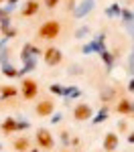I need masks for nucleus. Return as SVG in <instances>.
<instances>
[{
    "mask_svg": "<svg viewBox=\"0 0 134 152\" xmlns=\"http://www.w3.org/2000/svg\"><path fill=\"white\" fill-rule=\"evenodd\" d=\"M59 33H61V23H59V20H47V23L39 28V37L45 39V41H53V39H57Z\"/></svg>",
    "mask_w": 134,
    "mask_h": 152,
    "instance_id": "nucleus-1",
    "label": "nucleus"
},
{
    "mask_svg": "<svg viewBox=\"0 0 134 152\" xmlns=\"http://www.w3.org/2000/svg\"><path fill=\"white\" fill-rule=\"evenodd\" d=\"M37 94H39V83H37L35 79H31V77H26V79L23 81L24 99H33V97H37Z\"/></svg>",
    "mask_w": 134,
    "mask_h": 152,
    "instance_id": "nucleus-2",
    "label": "nucleus"
},
{
    "mask_svg": "<svg viewBox=\"0 0 134 152\" xmlns=\"http://www.w3.org/2000/svg\"><path fill=\"white\" fill-rule=\"evenodd\" d=\"M53 110H55V105L51 99H43V102H39L35 107L37 116H49V114H53Z\"/></svg>",
    "mask_w": 134,
    "mask_h": 152,
    "instance_id": "nucleus-3",
    "label": "nucleus"
},
{
    "mask_svg": "<svg viewBox=\"0 0 134 152\" xmlns=\"http://www.w3.org/2000/svg\"><path fill=\"white\" fill-rule=\"evenodd\" d=\"M89 116H92V107H89L87 104H79L77 107H75V112H73V118H75V120H79V122L87 120Z\"/></svg>",
    "mask_w": 134,
    "mask_h": 152,
    "instance_id": "nucleus-4",
    "label": "nucleus"
},
{
    "mask_svg": "<svg viewBox=\"0 0 134 152\" xmlns=\"http://www.w3.org/2000/svg\"><path fill=\"white\" fill-rule=\"evenodd\" d=\"M37 142L43 146V148H53V138H51V134H49L47 130H39L37 132Z\"/></svg>",
    "mask_w": 134,
    "mask_h": 152,
    "instance_id": "nucleus-5",
    "label": "nucleus"
},
{
    "mask_svg": "<svg viewBox=\"0 0 134 152\" xmlns=\"http://www.w3.org/2000/svg\"><path fill=\"white\" fill-rule=\"evenodd\" d=\"M45 61H47L49 65H57V63H61V51L55 47L47 49V53H45Z\"/></svg>",
    "mask_w": 134,
    "mask_h": 152,
    "instance_id": "nucleus-6",
    "label": "nucleus"
},
{
    "mask_svg": "<svg viewBox=\"0 0 134 152\" xmlns=\"http://www.w3.org/2000/svg\"><path fill=\"white\" fill-rule=\"evenodd\" d=\"M37 12H39V2H37V0H29V2L23 6L21 14H23V16H33V14H37Z\"/></svg>",
    "mask_w": 134,
    "mask_h": 152,
    "instance_id": "nucleus-7",
    "label": "nucleus"
},
{
    "mask_svg": "<svg viewBox=\"0 0 134 152\" xmlns=\"http://www.w3.org/2000/svg\"><path fill=\"white\" fill-rule=\"evenodd\" d=\"M116 144H118L116 134H108V136H106V140H104V148H106V150H114V148H116Z\"/></svg>",
    "mask_w": 134,
    "mask_h": 152,
    "instance_id": "nucleus-8",
    "label": "nucleus"
},
{
    "mask_svg": "<svg viewBox=\"0 0 134 152\" xmlns=\"http://www.w3.org/2000/svg\"><path fill=\"white\" fill-rule=\"evenodd\" d=\"M132 110H134V104L128 102V99H122L120 104H118V112H120V114H130Z\"/></svg>",
    "mask_w": 134,
    "mask_h": 152,
    "instance_id": "nucleus-9",
    "label": "nucleus"
},
{
    "mask_svg": "<svg viewBox=\"0 0 134 152\" xmlns=\"http://www.w3.org/2000/svg\"><path fill=\"white\" fill-rule=\"evenodd\" d=\"M29 146H31V142L26 140V138H21V140L14 142V148H16L18 152H26V148H29Z\"/></svg>",
    "mask_w": 134,
    "mask_h": 152,
    "instance_id": "nucleus-10",
    "label": "nucleus"
},
{
    "mask_svg": "<svg viewBox=\"0 0 134 152\" xmlns=\"http://www.w3.org/2000/svg\"><path fill=\"white\" fill-rule=\"evenodd\" d=\"M14 128H16V124H14V120H6V124L2 126V130H4V132H8V130H14Z\"/></svg>",
    "mask_w": 134,
    "mask_h": 152,
    "instance_id": "nucleus-11",
    "label": "nucleus"
},
{
    "mask_svg": "<svg viewBox=\"0 0 134 152\" xmlns=\"http://www.w3.org/2000/svg\"><path fill=\"white\" fill-rule=\"evenodd\" d=\"M2 94H4V95H14V94H16V89H14V87H2Z\"/></svg>",
    "mask_w": 134,
    "mask_h": 152,
    "instance_id": "nucleus-12",
    "label": "nucleus"
},
{
    "mask_svg": "<svg viewBox=\"0 0 134 152\" xmlns=\"http://www.w3.org/2000/svg\"><path fill=\"white\" fill-rule=\"evenodd\" d=\"M55 4H57V0H47V6H49V8H51V6H55Z\"/></svg>",
    "mask_w": 134,
    "mask_h": 152,
    "instance_id": "nucleus-13",
    "label": "nucleus"
},
{
    "mask_svg": "<svg viewBox=\"0 0 134 152\" xmlns=\"http://www.w3.org/2000/svg\"><path fill=\"white\" fill-rule=\"evenodd\" d=\"M0 2H4V0H0Z\"/></svg>",
    "mask_w": 134,
    "mask_h": 152,
    "instance_id": "nucleus-14",
    "label": "nucleus"
}]
</instances>
